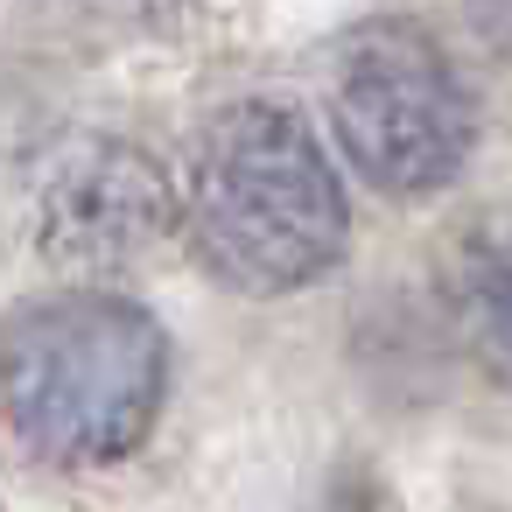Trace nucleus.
<instances>
[{
	"instance_id": "423d86ee",
	"label": "nucleus",
	"mask_w": 512,
	"mask_h": 512,
	"mask_svg": "<svg viewBox=\"0 0 512 512\" xmlns=\"http://www.w3.org/2000/svg\"><path fill=\"white\" fill-rule=\"evenodd\" d=\"M113 8H162V0H113Z\"/></svg>"
},
{
	"instance_id": "f03ea898",
	"label": "nucleus",
	"mask_w": 512,
	"mask_h": 512,
	"mask_svg": "<svg viewBox=\"0 0 512 512\" xmlns=\"http://www.w3.org/2000/svg\"><path fill=\"white\" fill-rule=\"evenodd\" d=\"M169 393L162 323L106 288L36 295L0 330V414L43 463H120L148 442Z\"/></svg>"
},
{
	"instance_id": "f257e3e1",
	"label": "nucleus",
	"mask_w": 512,
	"mask_h": 512,
	"mask_svg": "<svg viewBox=\"0 0 512 512\" xmlns=\"http://www.w3.org/2000/svg\"><path fill=\"white\" fill-rule=\"evenodd\" d=\"M183 232L225 288L295 295L344 260L351 211L309 120L281 99H239L190 148Z\"/></svg>"
},
{
	"instance_id": "7ed1b4c3",
	"label": "nucleus",
	"mask_w": 512,
	"mask_h": 512,
	"mask_svg": "<svg viewBox=\"0 0 512 512\" xmlns=\"http://www.w3.org/2000/svg\"><path fill=\"white\" fill-rule=\"evenodd\" d=\"M330 127L344 162L400 204L442 197L477 148L470 85L421 22H365L344 36L330 64Z\"/></svg>"
},
{
	"instance_id": "20e7f679",
	"label": "nucleus",
	"mask_w": 512,
	"mask_h": 512,
	"mask_svg": "<svg viewBox=\"0 0 512 512\" xmlns=\"http://www.w3.org/2000/svg\"><path fill=\"white\" fill-rule=\"evenodd\" d=\"M176 225V190L134 141H64L36 183V246L57 267L113 274L155 253Z\"/></svg>"
},
{
	"instance_id": "39448f33",
	"label": "nucleus",
	"mask_w": 512,
	"mask_h": 512,
	"mask_svg": "<svg viewBox=\"0 0 512 512\" xmlns=\"http://www.w3.org/2000/svg\"><path fill=\"white\" fill-rule=\"evenodd\" d=\"M449 316L477 372L512 393V204L470 218L449 246Z\"/></svg>"
}]
</instances>
